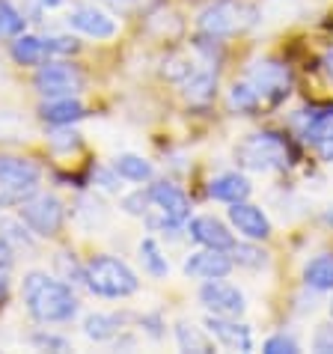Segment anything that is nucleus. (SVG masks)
<instances>
[{
  "label": "nucleus",
  "mask_w": 333,
  "mask_h": 354,
  "mask_svg": "<svg viewBox=\"0 0 333 354\" xmlns=\"http://www.w3.org/2000/svg\"><path fill=\"white\" fill-rule=\"evenodd\" d=\"M200 301L202 307L214 313V316H229V319H238L244 313V295L232 286V283H223V277L218 280H205L202 289H200Z\"/></svg>",
  "instance_id": "1a4fd4ad"
},
{
  "label": "nucleus",
  "mask_w": 333,
  "mask_h": 354,
  "mask_svg": "<svg viewBox=\"0 0 333 354\" xmlns=\"http://www.w3.org/2000/svg\"><path fill=\"white\" fill-rule=\"evenodd\" d=\"M232 265L235 262L227 257V250L205 248L200 253H191V259L184 262V274L197 280H218V277H227L232 271Z\"/></svg>",
  "instance_id": "f8f14e48"
},
{
  "label": "nucleus",
  "mask_w": 333,
  "mask_h": 354,
  "mask_svg": "<svg viewBox=\"0 0 333 354\" xmlns=\"http://www.w3.org/2000/svg\"><path fill=\"white\" fill-rule=\"evenodd\" d=\"M6 286H9V277H6V268H0V295L6 292Z\"/></svg>",
  "instance_id": "4c0bfd02"
},
{
  "label": "nucleus",
  "mask_w": 333,
  "mask_h": 354,
  "mask_svg": "<svg viewBox=\"0 0 333 354\" xmlns=\"http://www.w3.org/2000/svg\"><path fill=\"white\" fill-rule=\"evenodd\" d=\"M120 324L122 319L120 316H107V313H90V316L84 319V333L95 342H107L113 339L116 333H120Z\"/></svg>",
  "instance_id": "aec40b11"
},
{
  "label": "nucleus",
  "mask_w": 333,
  "mask_h": 354,
  "mask_svg": "<svg viewBox=\"0 0 333 354\" xmlns=\"http://www.w3.org/2000/svg\"><path fill=\"white\" fill-rule=\"evenodd\" d=\"M205 330H209L220 346H227L232 351H250L253 348L250 328L247 324H241V322H235V319H229V316H214V313H209V319H205Z\"/></svg>",
  "instance_id": "9b49d317"
},
{
  "label": "nucleus",
  "mask_w": 333,
  "mask_h": 354,
  "mask_svg": "<svg viewBox=\"0 0 333 354\" xmlns=\"http://www.w3.org/2000/svg\"><path fill=\"white\" fill-rule=\"evenodd\" d=\"M152 203V196H149V191H137V194H131V196H125L122 200V209L129 212V214H146L149 209H146V205Z\"/></svg>",
  "instance_id": "7c9ffc66"
},
{
  "label": "nucleus",
  "mask_w": 333,
  "mask_h": 354,
  "mask_svg": "<svg viewBox=\"0 0 333 354\" xmlns=\"http://www.w3.org/2000/svg\"><path fill=\"white\" fill-rule=\"evenodd\" d=\"M256 21V12L241 0H218L200 12V30L205 36H235Z\"/></svg>",
  "instance_id": "39448f33"
},
{
  "label": "nucleus",
  "mask_w": 333,
  "mask_h": 354,
  "mask_svg": "<svg viewBox=\"0 0 333 354\" xmlns=\"http://www.w3.org/2000/svg\"><path fill=\"white\" fill-rule=\"evenodd\" d=\"M140 262H143V271L152 274V277H166V274H170L166 257L161 253V248H158V241L155 239H143L140 241Z\"/></svg>",
  "instance_id": "5701e85b"
},
{
  "label": "nucleus",
  "mask_w": 333,
  "mask_h": 354,
  "mask_svg": "<svg viewBox=\"0 0 333 354\" xmlns=\"http://www.w3.org/2000/svg\"><path fill=\"white\" fill-rule=\"evenodd\" d=\"M24 304H27V313L36 319V322H68L75 319L77 313V298L75 292L66 286V283L48 277L42 271H30L24 277Z\"/></svg>",
  "instance_id": "f257e3e1"
},
{
  "label": "nucleus",
  "mask_w": 333,
  "mask_h": 354,
  "mask_svg": "<svg viewBox=\"0 0 333 354\" xmlns=\"http://www.w3.org/2000/svg\"><path fill=\"white\" fill-rule=\"evenodd\" d=\"M39 116L48 122V125H72L84 116V104L72 95H63V98H51L39 107Z\"/></svg>",
  "instance_id": "dca6fc26"
},
{
  "label": "nucleus",
  "mask_w": 333,
  "mask_h": 354,
  "mask_svg": "<svg viewBox=\"0 0 333 354\" xmlns=\"http://www.w3.org/2000/svg\"><path fill=\"white\" fill-rule=\"evenodd\" d=\"M209 194L220 203H241L250 196V182L244 179L241 173H223V176H214L211 185H209Z\"/></svg>",
  "instance_id": "f3484780"
},
{
  "label": "nucleus",
  "mask_w": 333,
  "mask_h": 354,
  "mask_svg": "<svg viewBox=\"0 0 333 354\" xmlns=\"http://www.w3.org/2000/svg\"><path fill=\"white\" fill-rule=\"evenodd\" d=\"M21 221L30 226L36 235L51 239V235H57L63 230L66 209H63V203L57 200L54 194H33L30 200L21 203Z\"/></svg>",
  "instance_id": "423d86ee"
},
{
  "label": "nucleus",
  "mask_w": 333,
  "mask_h": 354,
  "mask_svg": "<svg viewBox=\"0 0 333 354\" xmlns=\"http://www.w3.org/2000/svg\"><path fill=\"white\" fill-rule=\"evenodd\" d=\"M149 196L155 203V209L161 212V226H182L184 221L191 218V203L175 185L170 182H155L149 188Z\"/></svg>",
  "instance_id": "9d476101"
},
{
  "label": "nucleus",
  "mask_w": 333,
  "mask_h": 354,
  "mask_svg": "<svg viewBox=\"0 0 333 354\" xmlns=\"http://www.w3.org/2000/svg\"><path fill=\"white\" fill-rule=\"evenodd\" d=\"M330 313H333V301H330Z\"/></svg>",
  "instance_id": "79ce46f5"
},
{
  "label": "nucleus",
  "mask_w": 333,
  "mask_h": 354,
  "mask_svg": "<svg viewBox=\"0 0 333 354\" xmlns=\"http://www.w3.org/2000/svg\"><path fill=\"white\" fill-rule=\"evenodd\" d=\"M321 221H325L327 226H333V205H330V209H327L325 214H321Z\"/></svg>",
  "instance_id": "ea45409f"
},
{
  "label": "nucleus",
  "mask_w": 333,
  "mask_h": 354,
  "mask_svg": "<svg viewBox=\"0 0 333 354\" xmlns=\"http://www.w3.org/2000/svg\"><path fill=\"white\" fill-rule=\"evenodd\" d=\"M33 342H36V346H42V348H57V351H66V348H68V342H66V339L51 337V333H39Z\"/></svg>",
  "instance_id": "72a5a7b5"
},
{
  "label": "nucleus",
  "mask_w": 333,
  "mask_h": 354,
  "mask_svg": "<svg viewBox=\"0 0 333 354\" xmlns=\"http://www.w3.org/2000/svg\"><path fill=\"white\" fill-rule=\"evenodd\" d=\"M188 232H191L193 241L202 244V248H214V250H232V248H235L232 232H229L218 218H211V214L193 218V221L188 223Z\"/></svg>",
  "instance_id": "4468645a"
},
{
  "label": "nucleus",
  "mask_w": 333,
  "mask_h": 354,
  "mask_svg": "<svg viewBox=\"0 0 333 354\" xmlns=\"http://www.w3.org/2000/svg\"><path fill=\"white\" fill-rule=\"evenodd\" d=\"M303 283L316 292H333V253H321V257L310 259L303 268Z\"/></svg>",
  "instance_id": "6ab92c4d"
},
{
  "label": "nucleus",
  "mask_w": 333,
  "mask_h": 354,
  "mask_svg": "<svg viewBox=\"0 0 333 354\" xmlns=\"http://www.w3.org/2000/svg\"><path fill=\"white\" fill-rule=\"evenodd\" d=\"M48 143H51L54 152H72V149L81 146V134L72 131L68 125H57V131L48 137Z\"/></svg>",
  "instance_id": "c85d7f7f"
},
{
  "label": "nucleus",
  "mask_w": 333,
  "mask_h": 354,
  "mask_svg": "<svg viewBox=\"0 0 333 354\" xmlns=\"http://www.w3.org/2000/svg\"><path fill=\"white\" fill-rule=\"evenodd\" d=\"M39 179H42V170L36 161L18 158V155H0V209L30 200L39 188Z\"/></svg>",
  "instance_id": "7ed1b4c3"
},
{
  "label": "nucleus",
  "mask_w": 333,
  "mask_h": 354,
  "mask_svg": "<svg viewBox=\"0 0 333 354\" xmlns=\"http://www.w3.org/2000/svg\"><path fill=\"white\" fill-rule=\"evenodd\" d=\"M68 27L81 30L84 36H93V39H111L116 33V21L107 12L95 6H81L68 15Z\"/></svg>",
  "instance_id": "2eb2a0df"
},
{
  "label": "nucleus",
  "mask_w": 333,
  "mask_h": 354,
  "mask_svg": "<svg viewBox=\"0 0 333 354\" xmlns=\"http://www.w3.org/2000/svg\"><path fill=\"white\" fill-rule=\"evenodd\" d=\"M0 239H3L12 250H33L36 244L30 239V232L24 230V223L21 221H12V218H0Z\"/></svg>",
  "instance_id": "b1692460"
},
{
  "label": "nucleus",
  "mask_w": 333,
  "mask_h": 354,
  "mask_svg": "<svg viewBox=\"0 0 333 354\" xmlns=\"http://www.w3.org/2000/svg\"><path fill=\"white\" fill-rule=\"evenodd\" d=\"M265 348L268 354H298L301 351V346L292 337H286V333H277V337H271V339H265Z\"/></svg>",
  "instance_id": "c756f323"
},
{
  "label": "nucleus",
  "mask_w": 333,
  "mask_h": 354,
  "mask_svg": "<svg viewBox=\"0 0 333 354\" xmlns=\"http://www.w3.org/2000/svg\"><path fill=\"white\" fill-rule=\"evenodd\" d=\"M86 286L102 298H129L140 289L137 274L113 257H93L86 262Z\"/></svg>",
  "instance_id": "20e7f679"
},
{
  "label": "nucleus",
  "mask_w": 333,
  "mask_h": 354,
  "mask_svg": "<svg viewBox=\"0 0 333 354\" xmlns=\"http://www.w3.org/2000/svg\"><path fill=\"white\" fill-rule=\"evenodd\" d=\"M325 68H327V75H330V81H333V51L325 57Z\"/></svg>",
  "instance_id": "58836bf2"
},
{
  "label": "nucleus",
  "mask_w": 333,
  "mask_h": 354,
  "mask_svg": "<svg viewBox=\"0 0 333 354\" xmlns=\"http://www.w3.org/2000/svg\"><path fill=\"white\" fill-rule=\"evenodd\" d=\"M12 248H9V244L0 239V268H9V265H12Z\"/></svg>",
  "instance_id": "c9c22d12"
},
{
  "label": "nucleus",
  "mask_w": 333,
  "mask_h": 354,
  "mask_svg": "<svg viewBox=\"0 0 333 354\" xmlns=\"http://www.w3.org/2000/svg\"><path fill=\"white\" fill-rule=\"evenodd\" d=\"M316 146H318V155H321V158L333 161V131H327L325 137H318Z\"/></svg>",
  "instance_id": "f704fd0d"
},
{
  "label": "nucleus",
  "mask_w": 333,
  "mask_h": 354,
  "mask_svg": "<svg viewBox=\"0 0 333 354\" xmlns=\"http://www.w3.org/2000/svg\"><path fill=\"white\" fill-rule=\"evenodd\" d=\"M182 84H184V95H188L191 102H209L214 90H218V72L209 66H200L197 72H191Z\"/></svg>",
  "instance_id": "a211bd4d"
},
{
  "label": "nucleus",
  "mask_w": 333,
  "mask_h": 354,
  "mask_svg": "<svg viewBox=\"0 0 333 354\" xmlns=\"http://www.w3.org/2000/svg\"><path fill=\"white\" fill-rule=\"evenodd\" d=\"M175 339H179L182 351H214V346L205 339V333L200 328H193V324H188V322L175 324Z\"/></svg>",
  "instance_id": "393cba45"
},
{
  "label": "nucleus",
  "mask_w": 333,
  "mask_h": 354,
  "mask_svg": "<svg viewBox=\"0 0 333 354\" xmlns=\"http://www.w3.org/2000/svg\"><path fill=\"white\" fill-rule=\"evenodd\" d=\"M36 90L48 98L77 95L84 90V75L68 63H48L36 72Z\"/></svg>",
  "instance_id": "6e6552de"
},
{
  "label": "nucleus",
  "mask_w": 333,
  "mask_h": 354,
  "mask_svg": "<svg viewBox=\"0 0 333 354\" xmlns=\"http://www.w3.org/2000/svg\"><path fill=\"white\" fill-rule=\"evenodd\" d=\"M45 45H48V54H72V51H77V42L75 39H68V36L45 39Z\"/></svg>",
  "instance_id": "473e14b6"
},
{
  "label": "nucleus",
  "mask_w": 333,
  "mask_h": 354,
  "mask_svg": "<svg viewBox=\"0 0 333 354\" xmlns=\"http://www.w3.org/2000/svg\"><path fill=\"white\" fill-rule=\"evenodd\" d=\"M39 3H42V6H48V9H54V6H60L63 0H39Z\"/></svg>",
  "instance_id": "a19ab883"
},
{
  "label": "nucleus",
  "mask_w": 333,
  "mask_h": 354,
  "mask_svg": "<svg viewBox=\"0 0 333 354\" xmlns=\"http://www.w3.org/2000/svg\"><path fill=\"white\" fill-rule=\"evenodd\" d=\"M143 324H146V328H149V333H152V337H155V339H158V337H161V322H158V319H155V316H146V319H143Z\"/></svg>",
  "instance_id": "e433bc0d"
},
{
  "label": "nucleus",
  "mask_w": 333,
  "mask_h": 354,
  "mask_svg": "<svg viewBox=\"0 0 333 354\" xmlns=\"http://www.w3.org/2000/svg\"><path fill=\"white\" fill-rule=\"evenodd\" d=\"M312 348L321 351V354H330V351H333V324H321V328L316 330Z\"/></svg>",
  "instance_id": "2f4dec72"
},
{
  "label": "nucleus",
  "mask_w": 333,
  "mask_h": 354,
  "mask_svg": "<svg viewBox=\"0 0 333 354\" xmlns=\"http://www.w3.org/2000/svg\"><path fill=\"white\" fill-rule=\"evenodd\" d=\"M235 158L244 170H253V173H277V170H286L292 164V152L286 140L274 131H259V134H250L247 140L238 143L235 149Z\"/></svg>",
  "instance_id": "f03ea898"
},
{
  "label": "nucleus",
  "mask_w": 333,
  "mask_h": 354,
  "mask_svg": "<svg viewBox=\"0 0 333 354\" xmlns=\"http://www.w3.org/2000/svg\"><path fill=\"white\" fill-rule=\"evenodd\" d=\"M113 173L129 182H146L152 176V164L140 158V155H120V158L113 161Z\"/></svg>",
  "instance_id": "4be33fe9"
},
{
  "label": "nucleus",
  "mask_w": 333,
  "mask_h": 354,
  "mask_svg": "<svg viewBox=\"0 0 333 354\" xmlns=\"http://www.w3.org/2000/svg\"><path fill=\"white\" fill-rule=\"evenodd\" d=\"M259 104H262V98L256 95V90H253L247 81H241V84L232 86V93H229V107H232V111H238V113H253Z\"/></svg>",
  "instance_id": "a878e982"
},
{
  "label": "nucleus",
  "mask_w": 333,
  "mask_h": 354,
  "mask_svg": "<svg viewBox=\"0 0 333 354\" xmlns=\"http://www.w3.org/2000/svg\"><path fill=\"white\" fill-rule=\"evenodd\" d=\"M48 54V45L45 39H36V36H18L12 42V60L21 63V66H36L42 63Z\"/></svg>",
  "instance_id": "412c9836"
},
{
  "label": "nucleus",
  "mask_w": 333,
  "mask_h": 354,
  "mask_svg": "<svg viewBox=\"0 0 333 354\" xmlns=\"http://www.w3.org/2000/svg\"><path fill=\"white\" fill-rule=\"evenodd\" d=\"M21 30H24V15L9 0H0V36H21Z\"/></svg>",
  "instance_id": "cd10ccee"
},
{
  "label": "nucleus",
  "mask_w": 333,
  "mask_h": 354,
  "mask_svg": "<svg viewBox=\"0 0 333 354\" xmlns=\"http://www.w3.org/2000/svg\"><path fill=\"white\" fill-rule=\"evenodd\" d=\"M262 102H280V98L289 95L292 86V72L286 63L280 60H256L247 68V77H244Z\"/></svg>",
  "instance_id": "0eeeda50"
},
{
  "label": "nucleus",
  "mask_w": 333,
  "mask_h": 354,
  "mask_svg": "<svg viewBox=\"0 0 333 354\" xmlns=\"http://www.w3.org/2000/svg\"><path fill=\"white\" fill-rule=\"evenodd\" d=\"M229 221H232L235 230H238L244 239H250V241H262V239H268L271 235V221L265 218V212H262L259 205H250L244 200L232 203Z\"/></svg>",
  "instance_id": "ddd939ff"
},
{
  "label": "nucleus",
  "mask_w": 333,
  "mask_h": 354,
  "mask_svg": "<svg viewBox=\"0 0 333 354\" xmlns=\"http://www.w3.org/2000/svg\"><path fill=\"white\" fill-rule=\"evenodd\" d=\"M232 262L244 265V268H265L268 253L262 248H256V244H235L232 248Z\"/></svg>",
  "instance_id": "bb28decb"
}]
</instances>
